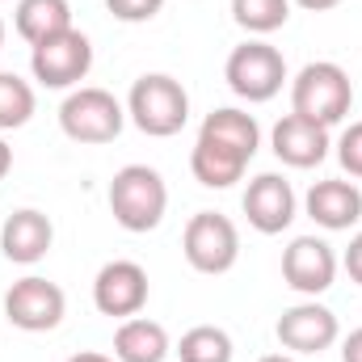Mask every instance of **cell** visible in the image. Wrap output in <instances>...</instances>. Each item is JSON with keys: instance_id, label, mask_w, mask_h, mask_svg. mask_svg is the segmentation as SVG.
Returning a JSON list of instances; mask_svg holds the SVG:
<instances>
[{"instance_id": "obj_1", "label": "cell", "mask_w": 362, "mask_h": 362, "mask_svg": "<svg viewBox=\"0 0 362 362\" xmlns=\"http://www.w3.org/2000/svg\"><path fill=\"white\" fill-rule=\"evenodd\" d=\"M354 105V85L350 72L333 59H316L303 64L299 76L291 81V114L320 122V127H337Z\"/></svg>"}, {"instance_id": "obj_2", "label": "cell", "mask_w": 362, "mask_h": 362, "mask_svg": "<svg viewBox=\"0 0 362 362\" xmlns=\"http://www.w3.org/2000/svg\"><path fill=\"white\" fill-rule=\"evenodd\" d=\"M169 211V185L148 165H127L110 181V215L127 232H152L160 228Z\"/></svg>"}, {"instance_id": "obj_3", "label": "cell", "mask_w": 362, "mask_h": 362, "mask_svg": "<svg viewBox=\"0 0 362 362\" xmlns=\"http://www.w3.org/2000/svg\"><path fill=\"white\" fill-rule=\"evenodd\" d=\"M127 118L152 135V139H169L189 122V93L181 89V81H173L169 72H148L131 85L127 97Z\"/></svg>"}, {"instance_id": "obj_4", "label": "cell", "mask_w": 362, "mask_h": 362, "mask_svg": "<svg viewBox=\"0 0 362 362\" xmlns=\"http://www.w3.org/2000/svg\"><path fill=\"white\" fill-rule=\"evenodd\" d=\"M59 127L68 139L76 144H114L127 127V110L110 89H93L81 85L64 97L59 105Z\"/></svg>"}, {"instance_id": "obj_5", "label": "cell", "mask_w": 362, "mask_h": 362, "mask_svg": "<svg viewBox=\"0 0 362 362\" xmlns=\"http://www.w3.org/2000/svg\"><path fill=\"white\" fill-rule=\"evenodd\" d=\"M223 81H228V89L236 93L240 101L262 105V101L278 97L282 85H286V59H282L278 47L262 42V38H249V42H240V47L228 55Z\"/></svg>"}, {"instance_id": "obj_6", "label": "cell", "mask_w": 362, "mask_h": 362, "mask_svg": "<svg viewBox=\"0 0 362 362\" xmlns=\"http://www.w3.org/2000/svg\"><path fill=\"white\" fill-rule=\"evenodd\" d=\"M181 253L198 274H228L240 257V232L228 215L198 211L181 232Z\"/></svg>"}, {"instance_id": "obj_7", "label": "cell", "mask_w": 362, "mask_h": 362, "mask_svg": "<svg viewBox=\"0 0 362 362\" xmlns=\"http://www.w3.org/2000/svg\"><path fill=\"white\" fill-rule=\"evenodd\" d=\"M93 68V42L72 25L30 51V72L47 89H81V81Z\"/></svg>"}, {"instance_id": "obj_8", "label": "cell", "mask_w": 362, "mask_h": 362, "mask_svg": "<svg viewBox=\"0 0 362 362\" xmlns=\"http://www.w3.org/2000/svg\"><path fill=\"white\" fill-rule=\"evenodd\" d=\"M68 312V299L64 291L51 282V278H21L4 291V320L21 333H51Z\"/></svg>"}, {"instance_id": "obj_9", "label": "cell", "mask_w": 362, "mask_h": 362, "mask_svg": "<svg viewBox=\"0 0 362 362\" xmlns=\"http://www.w3.org/2000/svg\"><path fill=\"white\" fill-rule=\"evenodd\" d=\"M93 303L101 316L131 320L148 303V270L139 262H105L93 278Z\"/></svg>"}, {"instance_id": "obj_10", "label": "cell", "mask_w": 362, "mask_h": 362, "mask_svg": "<svg viewBox=\"0 0 362 362\" xmlns=\"http://www.w3.org/2000/svg\"><path fill=\"white\" fill-rule=\"evenodd\" d=\"M282 278H286L291 291H299L308 299L325 295L333 286V278H337V253H333V245L320 240V236H295L282 249Z\"/></svg>"}, {"instance_id": "obj_11", "label": "cell", "mask_w": 362, "mask_h": 362, "mask_svg": "<svg viewBox=\"0 0 362 362\" xmlns=\"http://www.w3.org/2000/svg\"><path fill=\"white\" fill-rule=\"evenodd\" d=\"M274 333H278V341H282L291 354H325V350L341 337V325H337V316H333L325 303L308 299V303L286 308V312L278 316Z\"/></svg>"}, {"instance_id": "obj_12", "label": "cell", "mask_w": 362, "mask_h": 362, "mask_svg": "<svg viewBox=\"0 0 362 362\" xmlns=\"http://www.w3.org/2000/svg\"><path fill=\"white\" fill-rule=\"evenodd\" d=\"M245 215H249V228H257L262 236H278L295 223V211H299V198L291 189V181L278 177V173H257L249 181L245 198H240Z\"/></svg>"}, {"instance_id": "obj_13", "label": "cell", "mask_w": 362, "mask_h": 362, "mask_svg": "<svg viewBox=\"0 0 362 362\" xmlns=\"http://www.w3.org/2000/svg\"><path fill=\"white\" fill-rule=\"evenodd\" d=\"M270 148L286 169H316V165L329 156L333 144H329V127L308 122V118H299V114H286V118L274 122Z\"/></svg>"}, {"instance_id": "obj_14", "label": "cell", "mask_w": 362, "mask_h": 362, "mask_svg": "<svg viewBox=\"0 0 362 362\" xmlns=\"http://www.w3.org/2000/svg\"><path fill=\"white\" fill-rule=\"evenodd\" d=\"M303 211L325 232H350L362 219V189L354 181H341V177L312 181V189L303 198Z\"/></svg>"}, {"instance_id": "obj_15", "label": "cell", "mask_w": 362, "mask_h": 362, "mask_svg": "<svg viewBox=\"0 0 362 362\" xmlns=\"http://www.w3.org/2000/svg\"><path fill=\"white\" fill-rule=\"evenodd\" d=\"M51 245H55V228H51V219H47L42 211H34V206L13 211V215L4 219V228H0V249H4V257L17 262V266L42 262V257L51 253Z\"/></svg>"}, {"instance_id": "obj_16", "label": "cell", "mask_w": 362, "mask_h": 362, "mask_svg": "<svg viewBox=\"0 0 362 362\" xmlns=\"http://www.w3.org/2000/svg\"><path fill=\"white\" fill-rule=\"evenodd\" d=\"M198 135H202V139H215V144H223V148H232V152L245 156V160H253L257 148H262V127H257V118L245 114V110H236V105L211 110V114L202 118Z\"/></svg>"}, {"instance_id": "obj_17", "label": "cell", "mask_w": 362, "mask_h": 362, "mask_svg": "<svg viewBox=\"0 0 362 362\" xmlns=\"http://www.w3.org/2000/svg\"><path fill=\"white\" fill-rule=\"evenodd\" d=\"M169 350L173 346H169L165 325H156L148 316H131L114 333V358L118 362H165Z\"/></svg>"}, {"instance_id": "obj_18", "label": "cell", "mask_w": 362, "mask_h": 362, "mask_svg": "<svg viewBox=\"0 0 362 362\" xmlns=\"http://www.w3.org/2000/svg\"><path fill=\"white\" fill-rule=\"evenodd\" d=\"M245 169H249L245 156H236L232 148H223V144L198 135V144H194V152H189V173L198 177V185H206V189H228V185H236V181L245 177Z\"/></svg>"}, {"instance_id": "obj_19", "label": "cell", "mask_w": 362, "mask_h": 362, "mask_svg": "<svg viewBox=\"0 0 362 362\" xmlns=\"http://www.w3.org/2000/svg\"><path fill=\"white\" fill-rule=\"evenodd\" d=\"M13 25H17V34H21L30 47H38V42H47V38L72 30V4H68V0H17Z\"/></svg>"}, {"instance_id": "obj_20", "label": "cell", "mask_w": 362, "mask_h": 362, "mask_svg": "<svg viewBox=\"0 0 362 362\" xmlns=\"http://www.w3.org/2000/svg\"><path fill=\"white\" fill-rule=\"evenodd\" d=\"M232 21L249 34H274L291 21V0H232Z\"/></svg>"}, {"instance_id": "obj_21", "label": "cell", "mask_w": 362, "mask_h": 362, "mask_svg": "<svg viewBox=\"0 0 362 362\" xmlns=\"http://www.w3.org/2000/svg\"><path fill=\"white\" fill-rule=\"evenodd\" d=\"M177 358L181 362H232V337L219 325H194L189 333H181Z\"/></svg>"}, {"instance_id": "obj_22", "label": "cell", "mask_w": 362, "mask_h": 362, "mask_svg": "<svg viewBox=\"0 0 362 362\" xmlns=\"http://www.w3.org/2000/svg\"><path fill=\"white\" fill-rule=\"evenodd\" d=\"M34 118V89L17 72H0V131H17Z\"/></svg>"}, {"instance_id": "obj_23", "label": "cell", "mask_w": 362, "mask_h": 362, "mask_svg": "<svg viewBox=\"0 0 362 362\" xmlns=\"http://www.w3.org/2000/svg\"><path fill=\"white\" fill-rule=\"evenodd\" d=\"M337 160L350 177H362V122H350L337 139Z\"/></svg>"}, {"instance_id": "obj_24", "label": "cell", "mask_w": 362, "mask_h": 362, "mask_svg": "<svg viewBox=\"0 0 362 362\" xmlns=\"http://www.w3.org/2000/svg\"><path fill=\"white\" fill-rule=\"evenodd\" d=\"M105 8L127 25H139V21H152L165 8V0H105Z\"/></svg>"}, {"instance_id": "obj_25", "label": "cell", "mask_w": 362, "mask_h": 362, "mask_svg": "<svg viewBox=\"0 0 362 362\" xmlns=\"http://www.w3.org/2000/svg\"><path fill=\"white\" fill-rule=\"evenodd\" d=\"M341 266H346V274H350V278H354V282L362 286V232L354 236V240H350V249H346Z\"/></svg>"}, {"instance_id": "obj_26", "label": "cell", "mask_w": 362, "mask_h": 362, "mask_svg": "<svg viewBox=\"0 0 362 362\" xmlns=\"http://www.w3.org/2000/svg\"><path fill=\"white\" fill-rule=\"evenodd\" d=\"M341 362H362V329H354V333L341 341Z\"/></svg>"}, {"instance_id": "obj_27", "label": "cell", "mask_w": 362, "mask_h": 362, "mask_svg": "<svg viewBox=\"0 0 362 362\" xmlns=\"http://www.w3.org/2000/svg\"><path fill=\"white\" fill-rule=\"evenodd\" d=\"M291 4H299V8H308V13H329V8H337L341 0H291Z\"/></svg>"}, {"instance_id": "obj_28", "label": "cell", "mask_w": 362, "mask_h": 362, "mask_svg": "<svg viewBox=\"0 0 362 362\" xmlns=\"http://www.w3.org/2000/svg\"><path fill=\"white\" fill-rule=\"evenodd\" d=\"M68 362H118V358H110V354H97V350H81V354H72Z\"/></svg>"}, {"instance_id": "obj_29", "label": "cell", "mask_w": 362, "mask_h": 362, "mask_svg": "<svg viewBox=\"0 0 362 362\" xmlns=\"http://www.w3.org/2000/svg\"><path fill=\"white\" fill-rule=\"evenodd\" d=\"M8 169H13V148L0 139V181H4V173H8Z\"/></svg>"}, {"instance_id": "obj_30", "label": "cell", "mask_w": 362, "mask_h": 362, "mask_svg": "<svg viewBox=\"0 0 362 362\" xmlns=\"http://www.w3.org/2000/svg\"><path fill=\"white\" fill-rule=\"evenodd\" d=\"M257 362H295L291 354H266V358H257Z\"/></svg>"}, {"instance_id": "obj_31", "label": "cell", "mask_w": 362, "mask_h": 362, "mask_svg": "<svg viewBox=\"0 0 362 362\" xmlns=\"http://www.w3.org/2000/svg\"><path fill=\"white\" fill-rule=\"evenodd\" d=\"M0 47H4V17H0Z\"/></svg>"}]
</instances>
